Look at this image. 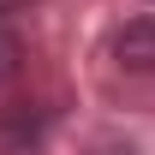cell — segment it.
<instances>
[{
    "mask_svg": "<svg viewBox=\"0 0 155 155\" xmlns=\"http://www.w3.org/2000/svg\"><path fill=\"white\" fill-rule=\"evenodd\" d=\"M107 48H114V66H125V72H155V12L125 18Z\"/></svg>",
    "mask_w": 155,
    "mask_h": 155,
    "instance_id": "cell-1",
    "label": "cell"
},
{
    "mask_svg": "<svg viewBox=\"0 0 155 155\" xmlns=\"http://www.w3.org/2000/svg\"><path fill=\"white\" fill-rule=\"evenodd\" d=\"M18 72H24V36H18V24L0 12V90H6Z\"/></svg>",
    "mask_w": 155,
    "mask_h": 155,
    "instance_id": "cell-3",
    "label": "cell"
},
{
    "mask_svg": "<svg viewBox=\"0 0 155 155\" xmlns=\"http://www.w3.org/2000/svg\"><path fill=\"white\" fill-rule=\"evenodd\" d=\"M42 131H48V107H36V101H12L0 114V143L6 149H30Z\"/></svg>",
    "mask_w": 155,
    "mask_h": 155,
    "instance_id": "cell-2",
    "label": "cell"
}]
</instances>
